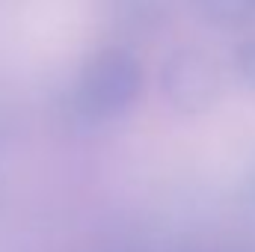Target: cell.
I'll list each match as a JSON object with an SVG mask.
<instances>
[{"label": "cell", "instance_id": "cell-1", "mask_svg": "<svg viewBox=\"0 0 255 252\" xmlns=\"http://www.w3.org/2000/svg\"><path fill=\"white\" fill-rule=\"evenodd\" d=\"M145 71L133 48L113 42L86 57L74 80V104L92 119H113L142 95Z\"/></svg>", "mask_w": 255, "mask_h": 252}, {"label": "cell", "instance_id": "cell-4", "mask_svg": "<svg viewBox=\"0 0 255 252\" xmlns=\"http://www.w3.org/2000/svg\"><path fill=\"white\" fill-rule=\"evenodd\" d=\"M193 18L211 30L244 33L255 27V0H187Z\"/></svg>", "mask_w": 255, "mask_h": 252}, {"label": "cell", "instance_id": "cell-2", "mask_svg": "<svg viewBox=\"0 0 255 252\" xmlns=\"http://www.w3.org/2000/svg\"><path fill=\"white\" fill-rule=\"evenodd\" d=\"M160 86L169 95V101L184 110L208 107L220 92L217 60L208 51L193 48V45L175 48L160 68Z\"/></svg>", "mask_w": 255, "mask_h": 252}, {"label": "cell", "instance_id": "cell-3", "mask_svg": "<svg viewBox=\"0 0 255 252\" xmlns=\"http://www.w3.org/2000/svg\"><path fill=\"white\" fill-rule=\"evenodd\" d=\"M98 15L119 39H154L172 21L169 0H98Z\"/></svg>", "mask_w": 255, "mask_h": 252}, {"label": "cell", "instance_id": "cell-5", "mask_svg": "<svg viewBox=\"0 0 255 252\" xmlns=\"http://www.w3.org/2000/svg\"><path fill=\"white\" fill-rule=\"evenodd\" d=\"M232 63H235L238 77H241L247 86H253L255 89V33H247V36L235 45V51H232Z\"/></svg>", "mask_w": 255, "mask_h": 252}]
</instances>
